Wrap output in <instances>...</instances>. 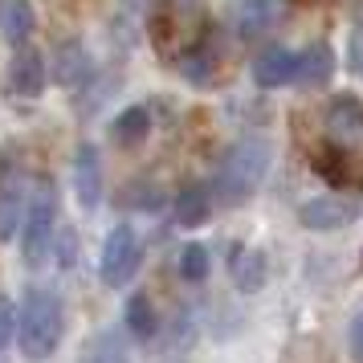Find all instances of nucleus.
Wrapping results in <instances>:
<instances>
[{
    "instance_id": "8",
    "label": "nucleus",
    "mask_w": 363,
    "mask_h": 363,
    "mask_svg": "<svg viewBox=\"0 0 363 363\" xmlns=\"http://www.w3.org/2000/svg\"><path fill=\"white\" fill-rule=\"evenodd\" d=\"M9 90L17 99H37L45 90V57L37 50H17L13 66H9Z\"/></svg>"
},
{
    "instance_id": "12",
    "label": "nucleus",
    "mask_w": 363,
    "mask_h": 363,
    "mask_svg": "<svg viewBox=\"0 0 363 363\" xmlns=\"http://www.w3.org/2000/svg\"><path fill=\"white\" fill-rule=\"evenodd\" d=\"M78 363H131L123 330L106 327V330H99V335H90L86 347L78 351Z\"/></svg>"
},
{
    "instance_id": "22",
    "label": "nucleus",
    "mask_w": 363,
    "mask_h": 363,
    "mask_svg": "<svg viewBox=\"0 0 363 363\" xmlns=\"http://www.w3.org/2000/svg\"><path fill=\"white\" fill-rule=\"evenodd\" d=\"M57 262H62V269H69V265L78 262V233L69 229V225L57 233Z\"/></svg>"
},
{
    "instance_id": "21",
    "label": "nucleus",
    "mask_w": 363,
    "mask_h": 363,
    "mask_svg": "<svg viewBox=\"0 0 363 363\" xmlns=\"http://www.w3.org/2000/svg\"><path fill=\"white\" fill-rule=\"evenodd\" d=\"M180 274H184V281H204L208 278V249L200 245V241H192V245L180 249Z\"/></svg>"
},
{
    "instance_id": "24",
    "label": "nucleus",
    "mask_w": 363,
    "mask_h": 363,
    "mask_svg": "<svg viewBox=\"0 0 363 363\" xmlns=\"http://www.w3.org/2000/svg\"><path fill=\"white\" fill-rule=\"evenodd\" d=\"M347 66L363 78V21L351 29V37H347Z\"/></svg>"
},
{
    "instance_id": "5",
    "label": "nucleus",
    "mask_w": 363,
    "mask_h": 363,
    "mask_svg": "<svg viewBox=\"0 0 363 363\" xmlns=\"http://www.w3.org/2000/svg\"><path fill=\"white\" fill-rule=\"evenodd\" d=\"M143 262V245H139V233L131 225H115L111 237H106V245H102V262H99V274L102 281L118 290V286H127L135 278V269Z\"/></svg>"
},
{
    "instance_id": "20",
    "label": "nucleus",
    "mask_w": 363,
    "mask_h": 363,
    "mask_svg": "<svg viewBox=\"0 0 363 363\" xmlns=\"http://www.w3.org/2000/svg\"><path fill=\"white\" fill-rule=\"evenodd\" d=\"M233 281L241 286V294L262 290V281H265V257L257 253V249H241V253L233 257Z\"/></svg>"
},
{
    "instance_id": "1",
    "label": "nucleus",
    "mask_w": 363,
    "mask_h": 363,
    "mask_svg": "<svg viewBox=\"0 0 363 363\" xmlns=\"http://www.w3.org/2000/svg\"><path fill=\"white\" fill-rule=\"evenodd\" d=\"M323 155L318 172L335 184L363 188V102L355 94H339L323 111Z\"/></svg>"
},
{
    "instance_id": "13",
    "label": "nucleus",
    "mask_w": 363,
    "mask_h": 363,
    "mask_svg": "<svg viewBox=\"0 0 363 363\" xmlns=\"http://www.w3.org/2000/svg\"><path fill=\"white\" fill-rule=\"evenodd\" d=\"M33 25H37V13L29 0H0V37L9 45H25Z\"/></svg>"
},
{
    "instance_id": "6",
    "label": "nucleus",
    "mask_w": 363,
    "mask_h": 363,
    "mask_svg": "<svg viewBox=\"0 0 363 363\" xmlns=\"http://www.w3.org/2000/svg\"><path fill=\"white\" fill-rule=\"evenodd\" d=\"M359 216V204L347 196H314L302 204V213H298V220L306 225V229L314 233H330V229H343V225H351Z\"/></svg>"
},
{
    "instance_id": "15",
    "label": "nucleus",
    "mask_w": 363,
    "mask_h": 363,
    "mask_svg": "<svg viewBox=\"0 0 363 363\" xmlns=\"http://www.w3.org/2000/svg\"><path fill=\"white\" fill-rule=\"evenodd\" d=\"M180 74L188 78V82H196V86L213 82V74H216V50L204 41V37H200L192 50L180 53Z\"/></svg>"
},
{
    "instance_id": "7",
    "label": "nucleus",
    "mask_w": 363,
    "mask_h": 363,
    "mask_svg": "<svg viewBox=\"0 0 363 363\" xmlns=\"http://www.w3.org/2000/svg\"><path fill=\"white\" fill-rule=\"evenodd\" d=\"M74 192H78V204L82 208H99L102 200V160L94 143H82L78 155H74Z\"/></svg>"
},
{
    "instance_id": "10",
    "label": "nucleus",
    "mask_w": 363,
    "mask_h": 363,
    "mask_svg": "<svg viewBox=\"0 0 363 363\" xmlns=\"http://www.w3.org/2000/svg\"><path fill=\"white\" fill-rule=\"evenodd\" d=\"M330 74H335V53H330L327 41H314V45H306V50L294 57V78L302 86H311V90L327 86Z\"/></svg>"
},
{
    "instance_id": "4",
    "label": "nucleus",
    "mask_w": 363,
    "mask_h": 363,
    "mask_svg": "<svg viewBox=\"0 0 363 363\" xmlns=\"http://www.w3.org/2000/svg\"><path fill=\"white\" fill-rule=\"evenodd\" d=\"M25 237H21V253H25V265H45L53 245V229H57V188L53 180H37L33 196L25 204Z\"/></svg>"
},
{
    "instance_id": "3",
    "label": "nucleus",
    "mask_w": 363,
    "mask_h": 363,
    "mask_svg": "<svg viewBox=\"0 0 363 363\" xmlns=\"http://www.w3.org/2000/svg\"><path fill=\"white\" fill-rule=\"evenodd\" d=\"M17 343L21 355L33 363H45L62 343V302L53 290H25V302L17 311Z\"/></svg>"
},
{
    "instance_id": "26",
    "label": "nucleus",
    "mask_w": 363,
    "mask_h": 363,
    "mask_svg": "<svg viewBox=\"0 0 363 363\" xmlns=\"http://www.w3.org/2000/svg\"><path fill=\"white\" fill-rule=\"evenodd\" d=\"M123 4H131V9H139V4H147V0H123Z\"/></svg>"
},
{
    "instance_id": "23",
    "label": "nucleus",
    "mask_w": 363,
    "mask_h": 363,
    "mask_svg": "<svg viewBox=\"0 0 363 363\" xmlns=\"http://www.w3.org/2000/svg\"><path fill=\"white\" fill-rule=\"evenodd\" d=\"M17 335V311H13V302L0 294V351L9 347V339Z\"/></svg>"
},
{
    "instance_id": "16",
    "label": "nucleus",
    "mask_w": 363,
    "mask_h": 363,
    "mask_svg": "<svg viewBox=\"0 0 363 363\" xmlns=\"http://www.w3.org/2000/svg\"><path fill=\"white\" fill-rule=\"evenodd\" d=\"M123 323H127V330H131L135 339H151V335L160 330V314H155L151 294H131L127 298V306H123Z\"/></svg>"
},
{
    "instance_id": "11",
    "label": "nucleus",
    "mask_w": 363,
    "mask_h": 363,
    "mask_svg": "<svg viewBox=\"0 0 363 363\" xmlns=\"http://www.w3.org/2000/svg\"><path fill=\"white\" fill-rule=\"evenodd\" d=\"M294 78V53L281 50V45H269L253 57V82L262 90H274V86H286Z\"/></svg>"
},
{
    "instance_id": "25",
    "label": "nucleus",
    "mask_w": 363,
    "mask_h": 363,
    "mask_svg": "<svg viewBox=\"0 0 363 363\" xmlns=\"http://www.w3.org/2000/svg\"><path fill=\"white\" fill-rule=\"evenodd\" d=\"M347 347H351V359L363 363V311L351 318V330H347Z\"/></svg>"
},
{
    "instance_id": "2",
    "label": "nucleus",
    "mask_w": 363,
    "mask_h": 363,
    "mask_svg": "<svg viewBox=\"0 0 363 363\" xmlns=\"http://www.w3.org/2000/svg\"><path fill=\"white\" fill-rule=\"evenodd\" d=\"M265 172H269V143L262 135H245L237 139L225 160L216 167V180H213V192L220 204H245L257 188H262Z\"/></svg>"
},
{
    "instance_id": "19",
    "label": "nucleus",
    "mask_w": 363,
    "mask_h": 363,
    "mask_svg": "<svg viewBox=\"0 0 363 363\" xmlns=\"http://www.w3.org/2000/svg\"><path fill=\"white\" fill-rule=\"evenodd\" d=\"M208 208H213L208 192H204V188H196V184H188L180 196H176V225H184V229H196V225H204V220H208Z\"/></svg>"
},
{
    "instance_id": "9",
    "label": "nucleus",
    "mask_w": 363,
    "mask_h": 363,
    "mask_svg": "<svg viewBox=\"0 0 363 363\" xmlns=\"http://www.w3.org/2000/svg\"><path fill=\"white\" fill-rule=\"evenodd\" d=\"M229 25L237 37H262L274 25V0H229Z\"/></svg>"
},
{
    "instance_id": "18",
    "label": "nucleus",
    "mask_w": 363,
    "mask_h": 363,
    "mask_svg": "<svg viewBox=\"0 0 363 363\" xmlns=\"http://www.w3.org/2000/svg\"><path fill=\"white\" fill-rule=\"evenodd\" d=\"M53 78L62 86H82L90 78V57L78 41H66L62 50H57V69H53Z\"/></svg>"
},
{
    "instance_id": "17",
    "label": "nucleus",
    "mask_w": 363,
    "mask_h": 363,
    "mask_svg": "<svg viewBox=\"0 0 363 363\" xmlns=\"http://www.w3.org/2000/svg\"><path fill=\"white\" fill-rule=\"evenodd\" d=\"M147 131H151L147 106H127V111L115 118V127H111V135H115L118 147H139V143L147 139Z\"/></svg>"
},
{
    "instance_id": "14",
    "label": "nucleus",
    "mask_w": 363,
    "mask_h": 363,
    "mask_svg": "<svg viewBox=\"0 0 363 363\" xmlns=\"http://www.w3.org/2000/svg\"><path fill=\"white\" fill-rule=\"evenodd\" d=\"M25 188L21 180H4L0 184V241H13L17 229L25 225Z\"/></svg>"
}]
</instances>
